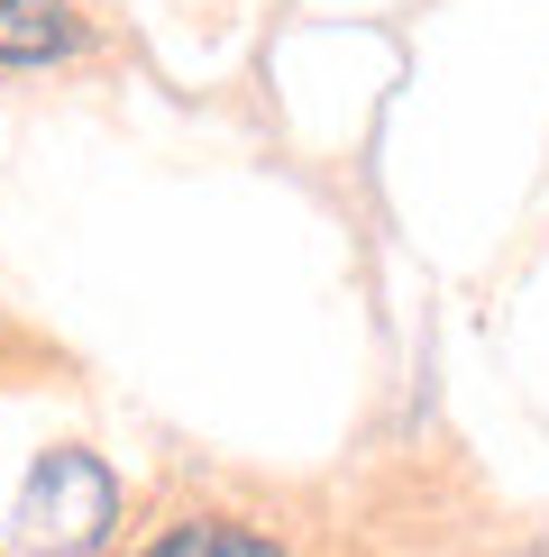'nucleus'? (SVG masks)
Masks as SVG:
<instances>
[{
  "instance_id": "2",
  "label": "nucleus",
  "mask_w": 549,
  "mask_h": 557,
  "mask_svg": "<svg viewBox=\"0 0 549 557\" xmlns=\"http://www.w3.org/2000/svg\"><path fill=\"white\" fill-rule=\"evenodd\" d=\"M83 46V18L64 0H0V64H56Z\"/></svg>"
},
{
  "instance_id": "1",
  "label": "nucleus",
  "mask_w": 549,
  "mask_h": 557,
  "mask_svg": "<svg viewBox=\"0 0 549 557\" xmlns=\"http://www.w3.org/2000/svg\"><path fill=\"white\" fill-rule=\"evenodd\" d=\"M110 521H120V484L91 448H46L28 494H19V540L37 557H83L110 540Z\"/></svg>"
},
{
  "instance_id": "3",
  "label": "nucleus",
  "mask_w": 549,
  "mask_h": 557,
  "mask_svg": "<svg viewBox=\"0 0 549 557\" xmlns=\"http://www.w3.org/2000/svg\"><path fill=\"white\" fill-rule=\"evenodd\" d=\"M137 557H284L266 540V530H239V521H183V530H166L156 548H137Z\"/></svg>"
}]
</instances>
